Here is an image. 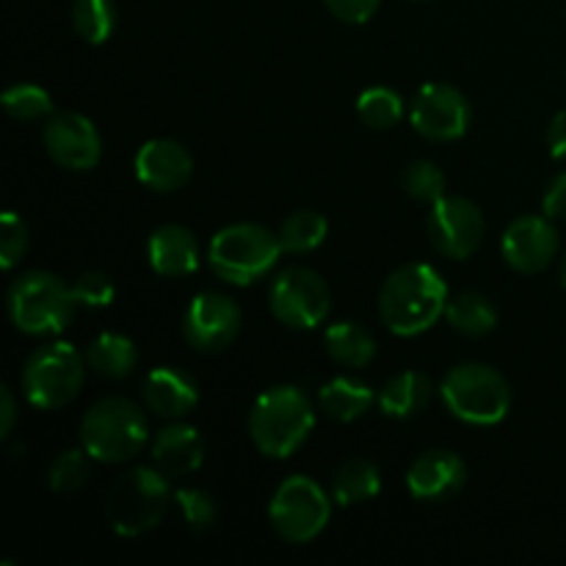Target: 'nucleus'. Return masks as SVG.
<instances>
[{
	"label": "nucleus",
	"mask_w": 566,
	"mask_h": 566,
	"mask_svg": "<svg viewBox=\"0 0 566 566\" xmlns=\"http://www.w3.org/2000/svg\"><path fill=\"white\" fill-rule=\"evenodd\" d=\"M448 302V285L434 265H401L379 291L381 324L398 337L423 335L446 315Z\"/></svg>",
	"instance_id": "nucleus-1"
},
{
	"label": "nucleus",
	"mask_w": 566,
	"mask_h": 566,
	"mask_svg": "<svg viewBox=\"0 0 566 566\" xmlns=\"http://www.w3.org/2000/svg\"><path fill=\"white\" fill-rule=\"evenodd\" d=\"M315 426V409L298 387L280 385L265 390L249 412V437L269 459H287L304 446Z\"/></svg>",
	"instance_id": "nucleus-2"
},
{
	"label": "nucleus",
	"mask_w": 566,
	"mask_h": 566,
	"mask_svg": "<svg viewBox=\"0 0 566 566\" xmlns=\"http://www.w3.org/2000/svg\"><path fill=\"white\" fill-rule=\"evenodd\" d=\"M81 446L94 462L125 464L149 442V420L130 398H103L81 420Z\"/></svg>",
	"instance_id": "nucleus-3"
},
{
	"label": "nucleus",
	"mask_w": 566,
	"mask_h": 566,
	"mask_svg": "<svg viewBox=\"0 0 566 566\" xmlns=\"http://www.w3.org/2000/svg\"><path fill=\"white\" fill-rule=\"evenodd\" d=\"M11 324L33 337L61 335L75 318L77 302L72 285L48 271H25L17 276L6 296Z\"/></svg>",
	"instance_id": "nucleus-4"
},
{
	"label": "nucleus",
	"mask_w": 566,
	"mask_h": 566,
	"mask_svg": "<svg viewBox=\"0 0 566 566\" xmlns=\"http://www.w3.org/2000/svg\"><path fill=\"white\" fill-rule=\"evenodd\" d=\"M171 479L158 468H133L111 484L105 495V520L119 536H142L164 520L175 501Z\"/></svg>",
	"instance_id": "nucleus-5"
},
{
	"label": "nucleus",
	"mask_w": 566,
	"mask_h": 566,
	"mask_svg": "<svg viewBox=\"0 0 566 566\" xmlns=\"http://www.w3.org/2000/svg\"><path fill=\"white\" fill-rule=\"evenodd\" d=\"M440 392L448 412L470 426H495L512 409L506 376L484 363H464L448 370Z\"/></svg>",
	"instance_id": "nucleus-6"
},
{
	"label": "nucleus",
	"mask_w": 566,
	"mask_h": 566,
	"mask_svg": "<svg viewBox=\"0 0 566 566\" xmlns=\"http://www.w3.org/2000/svg\"><path fill=\"white\" fill-rule=\"evenodd\" d=\"M280 254V235L265 230V227L252 224V221H241V224L219 230L208 249L210 269L216 271V276L238 287L263 280L276 265Z\"/></svg>",
	"instance_id": "nucleus-7"
},
{
	"label": "nucleus",
	"mask_w": 566,
	"mask_h": 566,
	"mask_svg": "<svg viewBox=\"0 0 566 566\" xmlns=\"http://www.w3.org/2000/svg\"><path fill=\"white\" fill-rule=\"evenodd\" d=\"M86 376V359L70 343H48L28 357L22 368V390L31 407L61 409L75 401Z\"/></svg>",
	"instance_id": "nucleus-8"
},
{
	"label": "nucleus",
	"mask_w": 566,
	"mask_h": 566,
	"mask_svg": "<svg viewBox=\"0 0 566 566\" xmlns=\"http://www.w3.org/2000/svg\"><path fill=\"white\" fill-rule=\"evenodd\" d=\"M332 517V501L310 475H291L276 486L269 503V520L291 545H307L324 534Z\"/></svg>",
	"instance_id": "nucleus-9"
},
{
	"label": "nucleus",
	"mask_w": 566,
	"mask_h": 566,
	"mask_svg": "<svg viewBox=\"0 0 566 566\" xmlns=\"http://www.w3.org/2000/svg\"><path fill=\"white\" fill-rule=\"evenodd\" d=\"M269 307L287 329H315L329 318L332 291L318 271L291 265L271 282Z\"/></svg>",
	"instance_id": "nucleus-10"
},
{
	"label": "nucleus",
	"mask_w": 566,
	"mask_h": 566,
	"mask_svg": "<svg viewBox=\"0 0 566 566\" xmlns=\"http://www.w3.org/2000/svg\"><path fill=\"white\" fill-rule=\"evenodd\" d=\"M431 247L451 260H468L479 252L484 241L486 221L475 202L464 197H442L431 205L426 221Z\"/></svg>",
	"instance_id": "nucleus-11"
},
{
	"label": "nucleus",
	"mask_w": 566,
	"mask_h": 566,
	"mask_svg": "<svg viewBox=\"0 0 566 566\" xmlns=\"http://www.w3.org/2000/svg\"><path fill=\"white\" fill-rule=\"evenodd\" d=\"M241 307L235 304V298L205 291L197 293L188 304L186 315H182V335H186L188 346L197 352L219 354L232 346L241 332Z\"/></svg>",
	"instance_id": "nucleus-12"
},
{
	"label": "nucleus",
	"mask_w": 566,
	"mask_h": 566,
	"mask_svg": "<svg viewBox=\"0 0 566 566\" xmlns=\"http://www.w3.org/2000/svg\"><path fill=\"white\" fill-rule=\"evenodd\" d=\"M409 122L429 142H457L470 127V103L451 83H426L415 94Z\"/></svg>",
	"instance_id": "nucleus-13"
},
{
	"label": "nucleus",
	"mask_w": 566,
	"mask_h": 566,
	"mask_svg": "<svg viewBox=\"0 0 566 566\" xmlns=\"http://www.w3.org/2000/svg\"><path fill=\"white\" fill-rule=\"evenodd\" d=\"M44 153L66 171H92L103 158V142L88 116L77 111L53 114L42 133Z\"/></svg>",
	"instance_id": "nucleus-14"
},
{
	"label": "nucleus",
	"mask_w": 566,
	"mask_h": 566,
	"mask_svg": "<svg viewBox=\"0 0 566 566\" xmlns=\"http://www.w3.org/2000/svg\"><path fill=\"white\" fill-rule=\"evenodd\" d=\"M503 260L520 274H539L556 260L558 230L547 216H520L501 238Z\"/></svg>",
	"instance_id": "nucleus-15"
},
{
	"label": "nucleus",
	"mask_w": 566,
	"mask_h": 566,
	"mask_svg": "<svg viewBox=\"0 0 566 566\" xmlns=\"http://www.w3.org/2000/svg\"><path fill=\"white\" fill-rule=\"evenodd\" d=\"M464 484H468V468L462 457L446 448L420 453L407 470V490L415 501L446 503L457 497Z\"/></svg>",
	"instance_id": "nucleus-16"
},
{
	"label": "nucleus",
	"mask_w": 566,
	"mask_h": 566,
	"mask_svg": "<svg viewBox=\"0 0 566 566\" xmlns=\"http://www.w3.org/2000/svg\"><path fill=\"white\" fill-rule=\"evenodd\" d=\"M193 175V158L171 138H153L136 153V177L155 193H171Z\"/></svg>",
	"instance_id": "nucleus-17"
},
{
	"label": "nucleus",
	"mask_w": 566,
	"mask_h": 566,
	"mask_svg": "<svg viewBox=\"0 0 566 566\" xmlns=\"http://www.w3.org/2000/svg\"><path fill=\"white\" fill-rule=\"evenodd\" d=\"M149 457L153 464L166 479H186L202 468L205 440L199 429L175 420L171 426L160 429L155 440L149 442Z\"/></svg>",
	"instance_id": "nucleus-18"
},
{
	"label": "nucleus",
	"mask_w": 566,
	"mask_h": 566,
	"mask_svg": "<svg viewBox=\"0 0 566 566\" xmlns=\"http://www.w3.org/2000/svg\"><path fill=\"white\" fill-rule=\"evenodd\" d=\"M144 403L153 415L164 420H180L193 412L199 401V387L186 370L180 368H155L144 379Z\"/></svg>",
	"instance_id": "nucleus-19"
},
{
	"label": "nucleus",
	"mask_w": 566,
	"mask_h": 566,
	"mask_svg": "<svg viewBox=\"0 0 566 566\" xmlns=\"http://www.w3.org/2000/svg\"><path fill=\"white\" fill-rule=\"evenodd\" d=\"M149 269L166 280L191 276L199 269V243L188 227L164 224L147 241Z\"/></svg>",
	"instance_id": "nucleus-20"
},
{
	"label": "nucleus",
	"mask_w": 566,
	"mask_h": 566,
	"mask_svg": "<svg viewBox=\"0 0 566 566\" xmlns=\"http://www.w3.org/2000/svg\"><path fill=\"white\" fill-rule=\"evenodd\" d=\"M434 396V385L420 370H403L392 376L379 392V409L392 420H409L423 412Z\"/></svg>",
	"instance_id": "nucleus-21"
},
{
	"label": "nucleus",
	"mask_w": 566,
	"mask_h": 566,
	"mask_svg": "<svg viewBox=\"0 0 566 566\" xmlns=\"http://www.w3.org/2000/svg\"><path fill=\"white\" fill-rule=\"evenodd\" d=\"M318 403L337 423H354L370 412V407L376 403V392L354 376H335L321 387Z\"/></svg>",
	"instance_id": "nucleus-22"
},
{
	"label": "nucleus",
	"mask_w": 566,
	"mask_h": 566,
	"mask_svg": "<svg viewBox=\"0 0 566 566\" xmlns=\"http://www.w3.org/2000/svg\"><path fill=\"white\" fill-rule=\"evenodd\" d=\"M326 354L343 368H365L376 357V337L357 321H337L324 335Z\"/></svg>",
	"instance_id": "nucleus-23"
},
{
	"label": "nucleus",
	"mask_w": 566,
	"mask_h": 566,
	"mask_svg": "<svg viewBox=\"0 0 566 566\" xmlns=\"http://www.w3.org/2000/svg\"><path fill=\"white\" fill-rule=\"evenodd\" d=\"M86 363L88 368L97 376H103V379H127L138 363L136 343H133L130 337L119 335V332H103V335L94 337L92 346H88Z\"/></svg>",
	"instance_id": "nucleus-24"
},
{
	"label": "nucleus",
	"mask_w": 566,
	"mask_h": 566,
	"mask_svg": "<svg viewBox=\"0 0 566 566\" xmlns=\"http://www.w3.org/2000/svg\"><path fill=\"white\" fill-rule=\"evenodd\" d=\"M381 492V473L370 459L352 457L337 468L332 481V495L337 506H359V503L374 501Z\"/></svg>",
	"instance_id": "nucleus-25"
},
{
	"label": "nucleus",
	"mask_w": 566,
	"mask_h": 566,
	"mask_svg": "<svg viewBox=\"0 0 566 566\" xmlns=\"http://www.w3.org/2000/svg\"><path fill=\"white\" fill-rule=\"evenodd\" d=\"M446 318L451 329H457L464 337H486L497 326V310L481 293H459L448 302Z\"/></svg>",
	"instance_id": "nucleus-26"
},
{
	"label": "nucleus",
	"mask_w": 566,
	"mask_h": 566,
	"mask_svg": "<svg viewBox=\"0 0 566 566\" xmlns=\"http://www.w3.org/2000/svg\"><path fill=\"white\" fill-rule=\"evenodd\" d=\"M326 232H329L326 216H321L318 210H296V213L282 221L276 235H280L282 252L304 254L318 249L326 241Z\"/></svg>",
	"instance_id": "nucleus-27"
},
{
	"label": "nucleus",
	"mask_w": 566,
	"mask_h": 566,
	"mask_svg": "<svg viewBox=\"0 0 566 566\" xmlns=\"http://www.w3.org/2000/svg\"><path fill=\"white\" fill-rule=\"evenodd\" d=\"M72 25L83 42L105 44L116 31V3L114 0H75Z\"/></svg>",
	"instance_id": "nucleus-28"
},
{
	"label": "nucleus",
	"mask_w": 566,
	"mask_h": 566,
	"mask_svg": "<svg viewBox=\"0 0 566 566\" xmlns=\"http://www.w3.org/2000/svg\"><path fill=\"white\" fill-rule=\"evenodd\" d=\"M357 114L374 130H390L401 122L403 99L396 88L390 86H370L359 94Z\"/></svg>",
	"instance_id": "nucleus-29"
},
{
	"label": "nucleus",
	"mask_w": 566,
	"mask_h": 566,
	"mask_svg": "<svg viewBox=\"0 0 566 566\" xmlns=\"http://www.w3.org/2000/svg\"><path fill=\"white\" fill-rule=\"evenodd\" d=\"M92 462L86 451L81 448H70V451H61L59 457L50 462L48 470V484L53 492L61 495H72V492H81L83 486L92 479Z\"/></svg>",
	"instance_id": "nucleus-30"
},
{
	"label": "nucleus",
	"mask_w": 566,
	"mask_h": 566,
	"mask_svg": "<svg viewBox=\"0 0 566 566\" xmlns=\"http://www.w3.org/2000/svg\"><path fill=\"white\" fill-rule=\"evenodd\" d=\"M3 108L11 119L36 122L50 116L53 111V97L36 83H17V86L3 92Z\"/></svg>",
	"instance_id": "nucleus-31"
},
{
	"label": "nucleus",
	"mask_w": 566,
	"mask_h": 566,
	"mask_svg": "<svg viewBox=\"0 0 566 566\" xmlns=\"http://www.w3.org/2000/svg\"><path fill=\"white\" fill-rule=\"evenodd\" d=\"M401 186L407 197H412L415 202L434 205L446 197V175L431 160H412L401 171Z\"/></svg>",
	"instance_id": "nucleus-32"
},
{
	"label": "nucleus",
	"mask_w": 566,
	"mask_h": 566,
	"mask_svg": "<svg viewBox=\"0 0 566 566\" xmlns=\"http://www.w3.org/2000/svg\"><path fill=\"white\" fill-rule=\"evenodd\" d=\"M175 503L193 534H202V531L213 528L216 517H219V506H216L213 495L199 490V486H180L175 492Z\"/></svg>",
	"instance_id": "nucleus-33"
},
{
	"label": "nucleus",
	"mask_w": 566,
	"mask_h": 566,
	"mask_svg": "<svg viewBox=\"0 0 566 566\" xmlns=\"http://www.w3.org/2000/svg\"><path fill=\"white\" fill-rule=\"evenodd\" d=\"M72 296H75L77 307L103 310L114 304L116 287L111 276L103 274V271H86V274H81L72 282Z\"/></svg>",
	"instance_id": "nucleus-34"
},
{
	"label": "nucleus",
	"mask_w": 566,
	"mask_h": 566,
	"mask_svg": "<svg viewBox=\"0 0 566 566\" xmlns=\"http://www.w3.org/2000/svg\"><path fill=\"white\" fill-rule=\"evenodd\" d=\"M28 252V227L14 210H6L0 219V265L6 271L14 269Z\"/></svg>",
	"instance_id": "nucleus-35"
},
{
	"label": "nucleus",
	"mask_w": 566,
	"mask_h": 566,
	"mask_svg": "<svg viewBox=\"0 0 566 566\" xmlns=\"http://www.w3.org/2000/svg\"><path fill=\"white\" fill-rule=\"evenodd\" d=\"M324 3L340 22H348V25H363V22H368L370 17L376 14L381 0H324Z\"/></svg>",
	"instance_id": "nucleus-36"
},
{
	"label": "nucleus",
	"mask_w": 566,
	"mask_h": 566,
	"mask_svg": "<svg viewBox=\"0 0 566 566\" xmlns=\"http://www.w3.org/2000/svg\"><path fill=\"white\" fill-rule=\"evenodd\" d=\"M542 213L553 221L566 219V171L547 186L545 199H542Z\"/></svg>",
	"instance_id": "nucleus-37"
},
{
	"label": "nucleus",
	"mask_w": 566,
	"mask_h": 566,
	"mask_svg": "<svg viewBox=\"0 0 566 566\" xmlns=\"http://www.w3.org/2000/svg\"><path fill=\"white\" fill-rule=\"evenodd\" d=\"M547 149L556 160H566V108L558 111L547 127Z\"/></svg>",
	"instance_id": "nucleus-38"
},
{
	"label": "nucleus",
	"mask_w": 566,
	"mask_h": 566,
	"mask_svg": "<svg viewBox=\"0 0 566 566\" xmlns=\"http://www.w3.org/2000/svg\"><path fill=\"white\" fill-rule=\"evenodd\" d=\"M17 423V401L9 387H0V437H9Z\"/></svg>",
	"instance_id": "nucleus-39"
},
{
	"label": "nucleus",
	"mask_w": 566,
	"mask_h": 566,
	"mask_svg": "<svg viewBox=\"0 0 566 566\" xmlns=\"http://www.w3.org/2000/svg\"><path fill=\"white\" fill-rule=\"evenodd\" d=\"M558 280H562V285L566 287V252H564V258H562V265H558Z\"/></svg>",
	"instance_id": "nucleus-40"
},
{
	"label": "nucleus",
	"mask_w": 566,
	"mask_h": 566,
	"mask_svg": "<svg viewBox=\"0 0 566 566\" xmlns=\"http://www.w3.org/2000/svg\"><path fill=\"white\" fill-rule=\"evenodd\" d=\"M418 3H423V0H418Z\"/></svg>",
	"instance_id": "nucleus-41"
}]
</instances>
